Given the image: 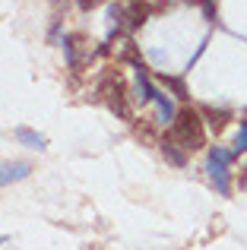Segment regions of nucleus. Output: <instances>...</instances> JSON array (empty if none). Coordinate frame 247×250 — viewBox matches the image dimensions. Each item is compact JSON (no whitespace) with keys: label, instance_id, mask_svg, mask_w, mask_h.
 <instances>
[{"label":"nucleus","instance_id":"423d86ee","mask_svg":"<svg viewBox=\"0 0 247 250\" xmlns=\"http://www.w3.org/2000/svg\"><path fill=\"white\" fill-rule=\"evenodd\" d=\"M16 140L22 143V146H32V149H44V146H48V140H44L41 133H35V130H29V127H19Z\"/></svg>","mask_w":247,"mask_h":250},{"label":"nucleus","instance_id":"39448f33","mask_svg":"<svg viewBox=\"0 0 247 250\" xmlns=\"http://www.w3.org/2000/svg\"><path fill=\"white\" fill-rule=\"evenodd\" d=\"M29 171H32V165H25V162H16V165H0V187L29 177Z\"/></svg>","mask_w":247,"mask_h":250},{"label":"nucleus","instance_id":"6e6552de","mask_svg":"<svg viewBox=\"0 0 247 250\" xmlns=\"http://www.w3.org/2000/svg\"><path fill=\"white\" fill-rule=\"evenodd\" d=\"M162 152L168 155V162H174V165H184V155H187V152H184L181 146H174V143L168 140V136L162 140Z\"/></svg>","mask_w":247,"mask_h":250},{"label":"nucleus","instance_id":"ddd939ff","mask_svg":"<svg viewBox=\"0 0 247 250\" xmlns=\"http://www.w3.org/2000/svg\"><path fill=\"white\" fill-rule=\"evenodd\" d=\"M244 181H247V168H244Z\"/></svg>","mask_w":247,"mask_h":250},{"label":"nucleus","instance_id":"1a4fd4ad","mask_svg":"<svg viewBox=\"0 0 247 250\" xmlns=\"http://www.w3.org/2000/svg\"><path fill=\"white\" fill-rule=\"evenodd\" d=\"M206 117H209V127L222 130L228 124V111H216V108H206Z\"/></svg>","mask_w":247,"mask_h":250},{"label":"nucleus","instance_id":"f03ea898","mask_svg":"<svg viewBox=\"0 0 247 250\" xmlns=\"http://www.w3.org/2000/svg\"><path fill=\"white\" fill-rule=\"evenodd\" d=\"M231 155L225 146H212L209 149V159H206V177L212 181V187L219 190V193H228L231 190Z\"/></svg>","mask_w":247,"mask_h":250},{"label":"nucleus","instance_id":"9b49d317","mask_svg":"<svg viewBox=\"0 0 247 250\" xmlns=\"http://www.w3.org/2000/svg\"><path fill=\"white\" fill-rule=\"evenodd\" d=\"M102 0H80V10H92V6H99Z\"/></svg>","mask_w":247,"mask_h":250},{"label":"nucleus","instance_id":"f257e3e1","mask_svg":"<svg viewBox=\"0 0 247 250\" xmlns=\"http://www.w3.org/2000/svg\"><path fill=\"white\" fill-rule=\"evenodd\" d=\"M168 140L174 146H181L184 152H197L200 146L206 143V124H203V114L193 108H181L174 124L168 127Z\"/></svg>","mask_w":247,"mask_h":250},{"label":"nucleus","instance_id":"f8f14e48","mask_svg":"<svg viewBox=\"0 0 247 250\" xmlns=\"http://www.w3.org/2000/svg\"><path fill=\"white\" fill-rule=\"evenodd\" d=\"M184 3H193V6H206L209 0H184Z\"/></svg>","mask_w":247,"mask_h":250},{"label":"nucleus","instance_id":"7ed1b4c3","mask_svg":"<svg viewBox=\"0 0 247 250\" xmlns=\"http://www.w3.org/2000/svg\"><path fill=\"white\" fill-rule=\"evenodd\" d=\"M102 95H105V102H108V108L114 111V114H121V117H130V108H127V89H124V83H121V76L118 73H108L105 80H102Z\"/></svg>","mask_w":247,"mask_h":250},{"label":"nucleus","instance_id":"20e7f679","mask_svg":"<svg viewBox=\"0 0 247 250\" xmlns=\"http://www.w3.org/2000/svg\"><path fill=\"white\" fill-rule=\"evenodd\" d=\"M133 76H136L133 102H140V104H152V98H155V85H152V80H149V73H146V67H143L140 61H133Z\"/></svg>","mask_w":247,"mask_h":250},{"label":"nucleus","instance_id":"9d476101","mask_svg":"<svg viewBox=\"0 0 247 250\" xmlns=\"http://www.w3.org/2000/svg\"><path fill=\"white\" fill-rule=\"evenodd\" d=\"M235 155H241L247 152V117L241 121V127H238V136H235V149H231Z\"/></svg>","mask_w":247,"mask_h":250},{"label":"nucleus","instance_id":"0eeeda50","mask_svg":"<svg viewBox=\"0 0 247 250\" xmlns=\"http://www.w3.org/2000/svg\"><path fill=\"white\" fill-rule=\"evenodd\" d=\"M124 16H127V29H130V32H133V29H140V25H143V22H146V16H149V10H146V6H140V3H133V6H130V10H127V13H124Z\"/></svg>","mask_w":247,"mask_h":250}]
</instances>
